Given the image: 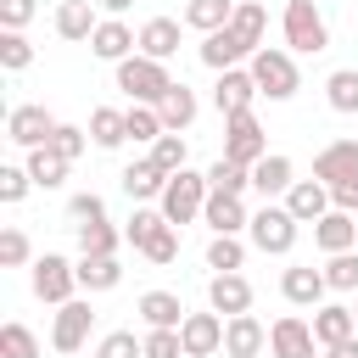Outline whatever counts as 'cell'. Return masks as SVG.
I'll use <instances>...</instances> for the list:
<instances>
[{
  "mask_svg": "<svg viewBox=\"0 0 358 358\" xmlns=\"http://www.w3.org/2000/svg\"><path fill=\"white\" fill-rule=\"evenodd\" d=\"M246 67H252V78H257V95H268V101H291V95L302 90L296 56H291V50H280V45H257Z\"/></svg>",
  "mask_w": 358,
  "mask_h": 358,
  "instance_id": "cell-1",
  "label": "cell"
},
{
  "mask_svg": "<svg viewBox=\"0 0 358 358\" xmlns=\"http://www.w3.org/2000/svg\"><path fill=\"white\" fill-rule=\"evenodd\" d=\"M280 34H285V50L291 56H319L330 45V22L313 0H285V17H280Z\"/></svg>",
  "mask_w": 358,
  "mask_h": 358,
  "instance_id": "cell-2",
  "label": "cell"
},
{
  "mask_svg": "<svg viewBox=\"0 0 358 358\" xmlns=\"http://www.w3.org/2000/svg\"><path fill=\"white\" fill-rule=\"evenodd\" d=\"M117 90L129 95V101H145V106H157L168 90H173V73H168V62H157V56H123L117 62Z\"/></svg>",
  "mask_w": 358,
  "mask_h": 358,
  "instance_id": "cell-3",
  "label": "cell"
},
{
  "mask_svg": "<svg viewBox=\"0 0 358 358\" xmlns=\"http://www.w3.org/2000/svg\"><path fill=\"white\" fill-rule=\"evenodd\" d=\"M296 229H302V218H296L285 201H263V207L252 213V224H246L252 246L268 252V257H285V252L296 246Z\"/></svg>",
  "mask_w": 358,
  "mask_h": 358,
  "instance_id": "cell-4",
  "label": "cell"
},
{
  "mask_svg": "<svg viewBox=\"0 0 358 358\" xmlns=\"http://www.w3.org/2000/svg\"><path fill=\"white\" fill-rule=\"evenodd\" d=\"M207 196H213L207 173H196V168H179V173H168V190H162L157 213H162L168 224H190V218H201Z\"/></svg>",
  "mask_w": 358,
  "mask_h": 358,
  "instance_id": "cell-5",
  "label": "cell"
},
{
  "mask_svg": "<svg viewBox=\"0 0 358 358\" xmlns=\"http://www.w3.org/2000/svg\"><path fill=\"white\" fill-rule=\"evenodd\" d=\"M28 285H34V296H39V302L62 308V302H73V291H78V263H67L62 252H45V257H34Z\"/></svg>",
  "mask_w": 358,
  "mask_h": 358,
  "instance_id": "cell-6",
  "label": "cell"
},
{
  "mask_svg": "<svg viewBox=\"0 0 358 358\" xmlns=\"http://www.w3.org/2000/svg\"><path fill=\"white\" fill-rule=\"evenodd\" d=\"M224 157L229 162H257V157H268V134H263V123H257V112H235V117H224Z\"/></svg>",
  "mask_w": 358,
  "mask_h": 358,
  "instance_id": "cell-7",
  "label": "cell"
},
{
  "mask_svg": "<svg viewBox=\"0 0 358 358\" xmlns=\"http://www.w3.org/2000/svg\"><path fill=\"white\" fill-rule=\"evenodd\" d=\"M90 330H95V308H90L84 296H73V302H62V308H56L50 347H56V352H78V347L90 341Z\"/></svg>",
  "mask_w": 358,
  "mask_h": 358,
  "instance_id": "cell-8",
  "label": "cell"
},
{
  "mask_svg": "<svg viewBox=\"0 0 358 358\" xmlns=\"http://www.w3.org/2000/svg\"><path fill=\"white\" fill-rule=\"evenodd\" d=\"M268 352H274V358H319V336H313L308 319L285 313V319L268 324Z\"/></svg>",
  "mask_w": 358,
  "mask_h": 358,
  "instance_id": "cell-9",
  "label": "cell"
},
{
  "mask_svg": "<svg viewBox=\"0 0 358 358\" xmlns=\"http://www.w3.org/2000/svg\"><path fill=\"white\" fill-rule=\"evenodd\" d=\"M50 134H56V117L45 106H11L6 112V140L11 145L34 151V145H50Z\"/></svg>",
  "mask_w": 358,
  "mask_h": 358,
  "instance_id": "cell-10",
  "label": "cell"
},
{
  "mask_svg": "<svg viewBox=\"0 0 358 358\" xmlns=\"http://www.w3.org/2000/svg\"><path fill=\"white\" fill-rule=\"evenodd\" d=\"M280 296H285L291 308H319V302L330 296V280H324V268H313V263H291V268L280 274Z\"/></svg>",
  "mask_w": 358,
  "mask_h": 358,
  "instance_id": "cell-11",
  "label": "cell"
},
{
  "mask_svg": "<svg viewBox=\"0 0 358 358\" xmlns=\"http://www.w3.org/2000/svg\"><path fill=\"white\" fill-rule=\"evenodd\" d=\"M252 101H257V78H252V67H224L218 84H213V106H218L224 117H235V112H252Z\"/></svg>",
  "mask_w": 358,
  "mask_h": 358,
  "instance_id": "cell-12",
  "label": "cell"
},
{
  "mask_svg": "<svg viewBox=\"0 0 358 358\" xmlns=\"http://www.w3.org/2000/svg\"><path fill=\"white\" fill-rule=\"evenodd\" d=\"M179 341H185V358H213V352H224V313H185Z\"/></svg>",
  "mask_w": 358,
  "mask_h": 358,
  "instance_id": "cell-13",
  "label": "cell"
},
{
  "mask_svg": "<svg viewBox=\"0 0 358 358\" xmlns=\"http://www.w3.org/2000/svg\"><path fill=\"white\" fill-rule=\"evenodd\" d=\"M90 50H95L101 62H112V67H117L123 56H134V50H140V34H134L123 17H101V28L90 34Z\"/></svg>",
  "mask_w": 358,
  "mask_h": 358,
  "instance_id": "cell-14",
  "label": "cell"
},
{
  "mask_svg": "<svg viewBox=\"0 0 358 358\" xmlns=\"http://www.w3.org/2000/svg\"><path fill=\"white\" fill-rule=\"evenodd\" d=\"M201 224H207L213 235H241V229L252 224V213H246V196L213 190V196H207V207H201Z\"/></svg>",
  "mask_w": 358,
  "mask_h": 358,
  "instance_id": "cell-15",
  "label": "cell"
},
{
  "mask_svg": "<svg viewBox=\"0 0 358 358\" xmlns=\"http://www.w3.org/2000/svg\"><path fill=\"white\" fill-rule=\"evenodd\" d=\"M263 347H268V330H263L257 313H229L224 319V352L229 358H257Z\"/></svg>",
  "mask_w": 358,
  "mask_h": 358,
  "instance_id": "cell-16",
  "label": "cell"
},
{
  "mask_svg": "<svg viewBox=\"0 0 358 358\" xmlns=\"http://www.w3.org/2000/svg\"><path fill=\"white\" fill-rule=\"evenodd\" d=\"M201 62H207L213 73H224V67L252 62V45H246L235 28H213V34H201Z\"/></svg>",
  "mask_w": 358,
  "mask_h": 358,
  "instance_id": "cell-17",
  "label": "cell"
},
{
  "mask_svg": "<svg viewBox=\"0 0 358 358\" xmlns=\"http://www.w3.org/2000/svg\"><path fill=\"white\" fill-rule=\"evenodd\" d=\"M291 185H296V168H291V157H285V151H268V157H257V162H252V190H257L263 201L285 196Z\"/></svg>",
  "mask_w": 358,
  "mask_h": 358,
  "instance_id": "cell-18",
  "label": "cell"
},
{
  "mask_svg": "<svg viewBox=\"0 0 358 358\" xmlns=\"http://www.w3.org/2000/svg\"><path fill=\"white\" fill-rule=\"evenodd\" d=\"M207 302H213V313H252V280L235 268V274H213L207 280Z\"/></svg>",
  "mask_w": 358,
  "mask_h": 358,
  "instance_id": "cell-19",
  "label": "cell"
},
{
  "mask_svg": "<svg viewBox=\"0 0 358 358\" xmlns=\"http://www.w3.org/2000/svg\"><path fill=\"white\" fill-rule=\"evenodd\" d=\"M313 246L330 257V252H352L358 246V213H341V207H330L319 224H313Z\"/></svg>",
  "mask_w": 358,
  "mask_h": 358,
  "instance_id": "cell-20",
  "label": "cell"
},
{
  "mask_svg": "<svg viewBox=\"0 0 358 358\" xmlns=\"http://www.w3.org/2000/svg\"><path fill=\"white\" fill-rule=\"evenodd\" d=\"M117 179H123V196H129V201H162V190H168V173H162L151 157H134Z\"/></svg>",
  "mask_w": 358,
  "mask_h": 358,
  "instance_id": "cell-21",
  "label": "cell"
},
{
  "mask_svg": "<svg viewBox=\"0 0 358 358\" xmlns=\"http://www.w3.org/2000/svg\"><path fill=\"white\" fill-rule=\"evenodd\" d=\"M285 207H291L302 224H319L336 201H330V185H324V179H296V185L285 190Z\"/></svg>",
  "mask_w": 358,
  "mask_h": 358,
  "instance_id": "cell-22",
  "label": "cell"
},
{
  "mask_svg": "<svg viewBox=\"0 0 358 358\" xmlns=\"http://www.w3.org/2000/svg\"><path fill=\"white\" fill-rule=\"evenodd\" d=\"M352 173H358V140H330L313 157V179H324V185H341Z\"/></svg>",
  "mask_w": 358,
  "mask_h": 358,
  "instance_id": "cell-23",
  "label": "cell"
},
{
  "mask_svg": "<svg viewBox=\"0 0 358 358\" xmlns=\"http://www.w3.org/2000/svg\"><path fill=\"white\" fill-rule=\"evenodd\" d=\"M157 112H162V129H173V134H185L190 123H196V112H201V101H196V90L190 84H179L173 78V90L157 101Z\"/></svg>",
  "mask_w": 358,
  "mask_h": 358,
  "instance_id": "cell-24",
  "label": "cell"
},
{
  "mask_svg": "<svg viewBox=\"0 0 358 358\" xmlns=\"http://www.w3.org/2000/svg\"><path fill=\"white\" fill-rule=\"evenodd\" d=\"M185 313H190V308H185L173 291H145V296H140V319H145V330H179Z\"/></svg>",
  "mask_w": 358,
  "mask_h": 358,
  "instance_id": "cell-25",
  "label": "cell"
},
{
  "mask_svg": "<svg viewBox=\"0 0 358 358\" xmlns=\"http://www.w3.org/2000/svg\"><path fill=\"white\" fill-rule=\"evenodd\" d=\"M352 330H358V319H352L347 302H319V308H313V336H319V347H336V341H347Z\"/></svg>",
  "mask_w": 358,
  "mask_h": 358,
  "instance_id": "cell-26",
  "label": "cell"
},
{
  "mask_svg": "<svg viewBox=\"0 0 358 358\" xmlns=\"http://www.w3.org/2000/svg\"><path fill=\"white\" fill-rule=\"evenodd\" d=\"M95 28H101L95 0H62V6H56V34H62V39H73V45H78V39H90Z\"/></svg>",
  "mask_w": 358,
  "mask_h": 358,
  "instance_id": "cell-27",
  "label": "cell"
},
{
  "mask_svg": "<svg viewBox=\"0 0 358 358\" xmlns=\"http://www.w3.org/2000/svg\"><path fill=\"white\" fill-rule=\"evenodd\" d=\"M173 50H179V22H173V17H151V22H140V56L168 62Z\"/></svg>",
  "mask_w": 358,
  "mask_h": 358,
  "instance_id": "cell-28",
  "label": "cell"
},
{
  "mask_svg": "<svg viewBox=\"0 0 358 358\" xmlns=\"http://www.w3.org/2000/svg\"><path fill=\"white\" fill-rule=\"evenodd\" d=\"M123 280V263L117 257H90V252H78V291H112Z\"/></svg>",
  "mask_w": 358,
  "mask_h": 358,
  "instance_id": "cell-29",
  "label": "cell"
},
{
  "mask_svg": "<svg viewBox=\"0 0 358 358\" xmlns=\"http://www.w3.org/2000/svg\"><path fill=\"white\" fill-rule=\"evenodd\" d=\"M22 168L34 173V185H39V190H62V179H67V168H73V162H67V157H56L50 145H34Z\"/></svg>",
  "mask_w": 358,
  "mask_h": 358,
  "instance_id": "cell-30",
  "label": "cell"
},
{
  "mask_svg": "<svg viewBox=\"0 0 358 358\" xmlns=\"http://www.w3.org/2000/svg\"><path fill=\"white\" fill-rule=\"evenodd\" d=\"M73 229H78V252H90V257H117V246H123V229H112L106 218H90Z\"/></svg>",
  "mask_w": 358,
  "mask_h": 358,
  "instance_id": "cell-31",
  "label": "cell"
},
{
  "mask_svg": "<svg viewBox=\"0 0 358 358\" xmlns=\"http://www.w3.org/2000/svg\"><path fill=\"white\" fill-rule=\"evenodd\" d=\"M90 140H95L101 151H117V145L129 140V123H123V112H117V106H95V112H90Z\"/></svg>",
  "mask_w": 358,
  "mask_h": 358,
  "instance_id": "cell-32",
  "label": "cell"
},
{
  "mask_svg": "<svg viewBox=\"0 0 358 358\" xmlns=\"http://www.w3.org/2000/svg\"><path fill=\"white\" fill-rule=\"evenodd\" d=\"M229 17H235V0H190L185 6V28H196V34L229 28Z\"/></svg>",
  "mask_w": 358,
  "mask_h": 358,
  "instance_id": "cell-33",
  "label": "cell"
},
{
  "mask_svg": "<svg viewBox=\"0 0 358 358\" xmlns=\"http://www.w3.org/2000/svg\"><path fill=\"white\" fill-rule=\"evenodd\" d=\"M324 101L330 112H358V67H336L324 78Z\"/></svg>",
  "mask_w": 358,
  "mask_h": 358,
  "instance_id": "cell-34",
  "label": "cell"
},
{
  "mask_svg": "<svg viewBox=\"0 0 358 358\" xmlns=\"http://www.w3.org/2000/svg\"><path fill=\"white\" fill-rule=\"evenodd\" d=\"M229 28H235V34H241V39L257 50V45H263V28H268V11H263L257 0H235V17H229Z\"/></svg>",
  "mask_w": 358,
  "mask_h": 358,
  "instance_id": "cell-35",
  "label": "cell"
},
{
  "mask_svg": "<svg viewBox=\"0 0 358 358\" xmlns=\"http://www.w3.org/2000/svg\"><path fill=\"white\" fill-rule=\"evenodd\" d=\"M241 263H246L241 235H213V241H207V268H213V274H235Z\"/></svg>",
  "mask_w": 358,
  "mask_h": 358,
  "instance_id": "cell-36",
  "label": "cell"
},
{
  "mask_svg": "<svg viewBox=\"0 0 358 358\" xmlns=\"http://www.w3.org/2000/svg\"><path fill=\"white\" fill-rule=\"evenodd\" d=\"M123 123H129V140H134V145H151V140L162 134V112L145 106V101H134V106L123 112Z\"/></svg>",
  "mask_w": 358,
  "mask_h": 358,
  "instance_id": "cell-37",
  "label": "cell"
},
{
  "mask_svg": "<svg viewBox=\"0 0 358 358\" xmlns=\"http://www.w3.org/2000/svg\"><path fill=\"white\" fill-rule=\"evenodd\" d=\"M207 185H213V190H229V196H246V185H252V168H246V162H229V157H218V162L207 168Z\"/></svg>",
  "mask_w": 358,
  "mask_h": 358,
  "instance_id": "cell-38",
  "label": "cell"
},
{
  "mask_svg": "<svg viewBox=\"0 0 358 358\" xmlns=\"http://www.w3.org/2000/svg\"><path fill=\"white\" fill-rule=\"evenodd\" d=\"M140 257H145V263H157V268H162V263H173V257H179V224H168V218H162V224L151 229V241L140 246Z\"/></svg>",
  "mask_w": 358,
  "mask_h": 358,
  "instance_id": "cell-39",
  "label": "cell"
},
{
  "mask_svg": "<svg viewBox=\"0 0 358 358\" xmlns=\"http://www.w3.org/2000/svg\"><path fill=\"white\" fill-rule=\"evenodd\" d=\"M0 358H39V336H34L22 319L0 324Z\"/></svg>",
  "mask_w": 358,
  "mask_h": 358,
  "instance_id": "cell-40",
  "label": "cell"
},
{
  "mask_svg": "<svg viewBox=\"0 0 358 358\" xmlns=\"http://www.w3.org/2000/svg\"><path fill=\"white\" fill-rule=\"evenodd\" d=\"M28 62H34L28 34H22V28H0V67H6V73H22Z\"/></svg>",
  "mask_w": 358,
  "mask_h": 358,
  "instance_id": "cell-41",
  "label": "cell"
},
{
  "mask_svg": "<svg viewBox=\"0 0 358 358\" xmlns=\"http://www.w3.org/2000/svg\"><path fill=\"white\" fill-rule=\"evenodd\" d=\"M95 358H145V336H134V330H106V336L95 341Z\"/></svg>",
  "mask_w": 358,
  "mask_h": 358,
  "instance_id": "cell-42",
  "label": "cell"
},
{
  "mask_svg": "<svg viewBox=\"0 0 358 358\" xmlns=\"http://www.w3.org/2000/svg\"><path fill=\"white\" fill-rule=\"evenodd\" d=\"M151 162H157L162 173H179V168H185V134L162 129V134L151 140Z\"/></svg>",
  "mask_w": 358,
  "mask_h": 358,
  "instance_id": "cell-43",
  "label": "cell"
},
{
  "mask_svg": "<svg viewBox=\"0 0 358 358\" xmlns=\"http://www.w3.org/2000/svg\"><path fill=\"white\" fill-rule=\"evenodd\" d=\"M324 280H330V291H358V252H330Z\"/></svg>",
  "mask_w": 358,
  "mask_h": 358,
  "instance_id": "cell-44",
  "label": "cell"
},
{
  "mask_svg": "<svg viewBox=\"0 0 358 358\" xmlns=\"http://www.w3.org/2000/svg\"><path fill=\"white\" fill-rule=\"evenodd\" d=\"M84 145H90V129H78V123H56V134H50V151H56V157L78 162Z\"/></svg>",
  "mask_w": 358,
  "mask_h": 358,
  "instance_id": "cell-45",
  "label": "cell"
},
{
  "mask_svg": "<svg viewBox=\"0 0 358 358\" xmlns=\"http://www.w3.org/2000/svg\"><path fill=\"white\" fill-rule=\"evenodd\" d=\"M28 190H34V173H28V168H11V162H6V168H0V201H6V207H17V201H22Z\"/></svg>",
  "mask_w": 358,
  "mask_h": 358,
  "instance_id": "cell-46",
  "label": "cell"
},
{
  "mask_svg": "<svg viewBox=\"0 0 358 358\" xmlns=\"http://www.w3.org/2000/svg\"><path fill=\"white\" fill-rule=\"evenodd\" d=\"M157 224H162V213H151V207H134V213H129V224H123V241L140 252V246L151 241V229H157Z\"/></svg>",
  "mask_w": 358,
  "mask_h": 358,
  "instance_id": "cell-47",
  "label": "cell"
},
{
  "mask_svg": "<svg viewBox=\"0 0 358 358\" xmlns=\"http://www.w3.org/2000/svg\"><path fill=\"white\" fill-rule=\"evenodd\" d=\"M28 257H34L28 235H22V229H0V263H6V268H22Z\"/></svg>",
  "mask_w": 358,
  "mask_h": 358,
  "instance_id": "cell-48",
  "label": "cell"
},
{
  "mask_svg": "<svg viewBox=\"0 0 358 358\" xmlns=\"http://www.w3.org/2000/svg\"><path fill=\"white\" fill-rule=\"evenodd\" d=\"M145 358H185L179 330H145Z\"/></svg>",
  "mask_w": 358,
  "mask_h": 358,
  "instance_id": "cell-49",
  "label": "cell"
},
{
  "mask_svg": "<svg viewBox=\"0 0 358 358\" xmlns=\"http://www.w3.org/2000/svg\"><path fill=\"white\" fill-rule=\"evenodd\" d=\"M67 218H73V224H90V218H106V201H101L95 190H84V196H73V201H67Z\"/></svg>",
  "mask_w": 358,
  "mask_h": 358,
  "instance_id": "cell-50",
  "label": "cell"
},
{
  "mask_svg": "<svg viewBox=\"0 0 358 358\" xmlns=\"http://www.w3.org/2000/svg\"><path fill=\"white\" fill-rule=\"evenodd\" d=\"M34 0H0V28H28L34 22Z\"/></svg>",
  "mask_w": 358,
  "mask_h": 358,
  "instance_id": "cell-51",
  "label": "cell"
},
{
  "mask_svg": "<svg viewBox=\"0 0 358 358\" xmlns=\"http://www.w3.org/2000/svg\"><path fill=\"white\" fill-rule=\"evenodd\" d=\"M330 201H336L341 213H358V173L341 179V185H330Z\"/></svg>",
  "mask_w": 358,
  "mask_h": 358,
  "instance_id": "cell-52",
  "label": "cell"
},
{
  "mask_svg": "<svg viewBox=\"0 0 358 358\" xmlns=\"http://www.w3.org/2000/svg\"><path fill=\"white\" fill-rule=\"evenodd\" d=\"M324 358H358V336H347V341H336V347H324Z\"/></svg>",
  "mask_w": 358,
  "mask_h": 358,
  "instance_id": "cell-53",
  "label": "cell"
},
{
  "mask_svg": "<svg viewBox=\"0 0 358 358\" xmlns=\"http://www.w3.org/2000/svg\"><path fill=\"white\" fill-rule=\"evenodd\" d=\"M95 6H101V11H106V17H123V11H129V6H134V0H95Z\"/></svg>",
  "mask_w": 358,
  "mask_h": 358,
  "instance_id": "cell-54",
  "label": "cell"
},
{
  "mask_svg": "<svg viewBox=\"0 0 358 358\" xmlns=\"http://www.w3.org/2000/svg\"><path fill=\"white\" fill-rule=\"evenodd\" d=\"M352 319H358V291H352Z\"/></svg>",
  "mask_w": 358,
  "mask_h": 358,
  "instance_id": "cell-55",
  "label": "cell"
}]
</instances>
